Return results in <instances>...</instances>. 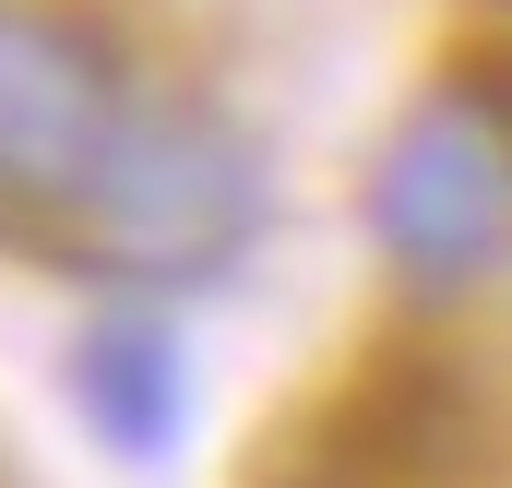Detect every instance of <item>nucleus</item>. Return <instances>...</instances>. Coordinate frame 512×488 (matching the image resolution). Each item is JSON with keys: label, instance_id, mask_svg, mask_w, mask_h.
I'll return each instance as SVG.
<instances>
[{"label": "nucleus", "instance_id": "4", "mask_svg": "<svg viewBox=\"0 0 512 488\" xmlns=\"http://www.w3.org/2000/svg\"><path fill=\"white\" fill-rule=\"evenodd\" d=\"M72 405H84V429H96L120 465L179 453V429H191L179 334H167L155 310H108V322H84V334H72Z\"/></svg>", "mask_w": 512, "mask_h": 488}, {"label": "nucleus", "instance_id": "2", "mask_svg": "<svg viewBox=\"0 0 512 488\" xmlns=\"http://www.w3.org/2000/svg\"><path fill=\"white\" fill-rule=\"evenodd\" d=\"M370 239L405 286H477L512 262V60H465L393 120L370 167Z\"/></svg>", "mask_w": 512, "mask_h": 488}, {"label": "nucleus", "instance_id": "3", "mask_svg": "<svg viewBox=\"0 0 512 488\" xmlns=\"http://www.w3.org/2000/svg\"><path fill=\"white\" fill-rule=\"evenodd\" d=\"M131 72L120 48L48 0H0V227L12 239H72L96 203L108 155L131 131Z\"/></svg>", "mask_w": 512, "mask_h": 488}, {"label": "nucleus", "instance_id": "1", "mask_svg": "<svg viewBox=\"0 0 512 488\" xmlns=\"http://www.w3.org/2000/svg\"><path fill=\"white\" fill-rule=\"evenodd\" d=\"M251 239H262V143L203 96H143L60 250H84L108 286H215Z\"/></svg>", "mask_w": 512, "mask_h": 488}]
</instances>
